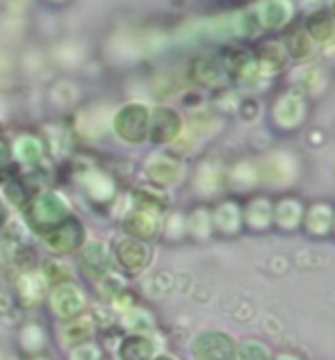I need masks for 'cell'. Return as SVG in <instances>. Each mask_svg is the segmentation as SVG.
<instances>
[{
	"label": "cell",
	"mask_w": 335,
	"mask_h": 360,
	"mask_svg": "<svg viewBox=\"0 0 335 360\" xmlns=\"http://www.w3.org/2000/svg\"><path fill=\"white\" fill-rule=\"evenodd\" d=\"M69 219V205L55 192H44L34 198L27 207V224L32 226L37 233H51L57 226Z\"/></svg>",
	"instance_id": "cell-1"
},
{
	"label": "cell",
	"mask_w": 335,
	"mask_h": 360,
	"mask_svg": "<svg viewBox=\"0 0 335 360\" xmlns=\"http://www.w3.org/2000/svg\"><path fill=\"white\" fill-rule=\"evenodd\" d=\"M114 130L126 141H141L148 130V112L141 105L123 108L114 119Z\"/></svg>",
	"instance_id": "cell-2"
},
{
	"label": "cell",
	"mask_w": 335,
	"mask_h": 360,
	"mask_svg": "<svg viewBox=\"0 0 335 360\" xmlns=\"http://www.w3.org/2000/svg\"><path fill=\"white\" fill-rule=\"evenodd\" d=\"M44 240L48 244V249H53L57 253H69L75 251L84 240V231H82V224L78 219H66L64 224L57 226L55 231L46 233Z\"/></svg>",
	"instance_id": "cell-3"
},
{
	"label": "cell",
	"mask_w": 335,
	"mask_h": 360,
	"mask_svg": "<svg viewBox=\"0 0 335 360\" xmlns=\"http://www.w3.org/2000/svg\"><path fill=\"white\" fill-rule=\"evenodd\" d=\"M51 306L57 317L75 319L84 308V295L75 285H71V283H66V285H60L53 292Z\"/></svg>",
	"instance_id": "cell-4"
},
{
	"label": "cell",
	"mask_w": 335,
	"mask_h": 360,
	"mask_svg": "<svg viewBox=\"0 0 335 360\" xmlns=\"http://www.w3.org/2000/svg\"><path fill=\"white\" fill-rule=\"evenodd\" d=\"M114 253H117V260H119L121 267L130 274L141 271L144 264H146V249H144V246L135 240H121L117 244V251Z\"/></svg>",
	"instance_id": "cell-5"
},
{
	"label": "cell",
	"mask_w": 335,
	"mask_h": 360,
	"mask_svg": "<svg viewBox=\"0 0 335 360\" xmlns=\"http://www.w3.org/2000/svg\"><path fill=\"white\" fill-rule=\"evenodd\" d=\"M18 299H21L23 306H37V303L42 301V297L46 295V278L44 274H37V271H30V274H23L21 278H18Z\"/></svg>",
	"instance_id": "cell-6"
},
{
	"label": "cell",
	"mask_w": 335,
	"mask_h": 360,
	"mask_svg": "<svg viewBox=\"0 0 335 360\" xmlns=\"http://www.w3.org/2000/svg\"><path fill=\"white\" fill-rule=\"evenodd\" d=\"M108 262H110L108 249H105L101 242H94V244L84 246V251H82V267L87 269L89 274L101 276V274L108 269Z\"/></svg>",
	"instance_id": "cell-7"
},
{
	"label": "cell",
	"mask_w": 335,
	"mask_h": 360,
	"mask_svg": "<svg viewBox=\"0 0 335 360\" xmlns=\"http://www.w3.org/2000/svg\"><path fill=\"white\" fill-rule=\"evenodd\" d=\"M178 130V119L171 110H158L156 119H153V137L158 141L171 139Z\"/></svg>",
	"instance_id": "cell-8"
},
{
	"label": "cell",
	"mask_w": 335,
	"mask_h": 360,
	"mask_svg": "<svg viewBox=\"0 0 335 360\" xmlns=\"http://www.w3.org/2000/svg\"><path fill=\"white\" fill-rule=\"evenodd\" d=\"M16 155L25 165H37L44 158V144L37 137L25 135L16 141Z\"/></svg>",
	"instance_id": "cell-9"
},
{
	"label": "cell",
	"mask_w": 335,
	"mask_h": 360,
	"mask_svg": "<svg viewBox=\"0 0 335 360\" xmlns=\"http://www.w3.org/2000/svg\"><path fill=\"white\" fill-rule=\"evenodd\" d=\"M84 187H87V192L96 198V201H108V198L114 194V183L101 172H91L87 178H84Z\"/></svg>",
	"instance_id": "cell-10"
},
{
	"label": "cell",
	"mask_w": 335,
	"mask_h": 360,
	"mask_svg": "<svg viewBox=\"0 0 335 360\" xmlns=\"http://www.w3.org/2000/svg\"><path fill=\"white\" fill-rule=\"evenodd\" d=\"M91 335H94V321L89 317H78L64 330V340L69 345H84Z\"/></svg>",
	"instance_id": "cell-11"
},
{
	"label": "cell",
	"mask_w": 335,
	"mask_h": 360,
	"mask_svg": "<svg viewBox=\"0 0 335 360\" xmlns=\"http://www.w3.org/2000/svg\"><path fill=\"white\" fill-rule=\"evenodd\" d=\"M119 356L121 360H148L151 342H146L144 338H128V340H123Z\"/></svg>",
	"instance_id": "cell-12"
},
{
	"label": "cell",
	"mask_w": 335,
	"mask_h": 360,
	"mask_svg": "<svg viewBox=\"0 0 335 360\" xmlns=\"http://www.w3.org/2000/svg\"><path fill=\"white\" fill-rule=\"evenodd\" d=\"M126 231L130 235H137V238H151V235L156 233V221H153L148 214L135 212L126 219Z\"/></svg>",
	"instance_id": "cell-13"
},
{
	"label": "cell",
	"mask_w": 335,
	"mask_h": 360,
	"mask_svg": "<svg viewBox=\"0 0 335 360\" xmlns=\"http://www.w3.org/2000/svg\"><path fill=\"white\" fill-rule=\"evenodd\" d=\"M44 342H46V335H44V330L39 326L30 324V326H25L21 330V347L25 349V352L37 354L44 347Z\"/></svg>",
	"instance_id": "cell-14"
},
{
	"label": "cell",
	"mask_w": 335,
	"mask_h": 360,
	"mask_svg": "<svg viewBox=\"0 0 335 360\" xmlns=\"http://www.w3.org/2000/svg\"><path fill=\"white\" fill-rule=\"evenodd\" d=\"M44 278L57 283V288H60V285H66V283L71 281V269L66 267L64 262H60V260H51V262L46 264Z\"/></svg>",
	"instance_id": "cell-15"
},
{
	"label": "cell",
	"mask_w": 335,
	"mask_h": 360,
	"mask_svg": "<svg viewBox=\"0 0 335 360\" xmlns=\"http://www.w3.org/2000/svg\"><path fill=\"white\" fill-rule=\"evenodd\" d=\"M5 194H7V198H9V201H12L14 205H23V203H25V189H23L21 180H18V178L7 180Z\"/></svg>",
	"instance_id": "cell-16"
},
{
	"label": "cell",
	"mask_w": 335,
	"mask_h": 360,
	"mask_svg": "<svg viewBox=\"0 0 335 360\" xmlns=\"http://www.w3.org/2000/svg\"><path fill=\"white\" fill-rule=\"evenodd\" d=\"M103 354H101V349L96 347V345H80V347H75L73 349V356L71 360H101Z\"/></svg>",
	"instance_id": "cell-17"
},
{
	"label": "cell",
	"mask_w": 335,
	"mask_h": 360,
	"mask_svg": "<svg viewBox=\"0 0 335 360\" xmlns=\"http://www.w3.org/2000/svg\"><path fill=\"white\" fill-rule=\"evenodd\" d=\"M119 278H105V281H101V292L105 297H117V292H119Z\"/></svg>",
	"instance_id": "cell-18"
},
{
	"label": "cell",
	"mask_w": 335,
	"mask_h": 360,
	"mask_svg": "<svg viewBox=\"0 0 335 360\" xmlns=\"http://www.w3.org/2000/svg\"><path fill=\"white\" fill-rule=\"evenodd\" d=\"M9 155H12V153H9V144L5 139H0V167L9 162Z\"/></svg>",
	"instance_id": "cell-19"
},
{
	"label": "cell",
	"mask_w": 335,
	"mask_h": 360,
	"mask_svg": "<svg viewBox=\"0 0 335 360\" xmlns=\"http://www.w3.org/2000/svg\"><path fill=\"white\" fill-rule=\"evenodd\" d=\"M5 224V210H3V203H0V229H3Z\"/></svg>",
	"instance_id": "cell-20"
},
{
	"label": "cell",
	"mask_w": 335,
	"mask_h": 360,
	"mask_svg": "<svg viewBox=\"0 0 335 360\" xmlns=\"http://www.w3.org/2000/svg\"><path fill=\"white\" fill-rule=\"evenodd\" d=\"M34 360H46V358H34Z\"/></svg>",
	"instance_id": "cell-21"
}]
</instances>
